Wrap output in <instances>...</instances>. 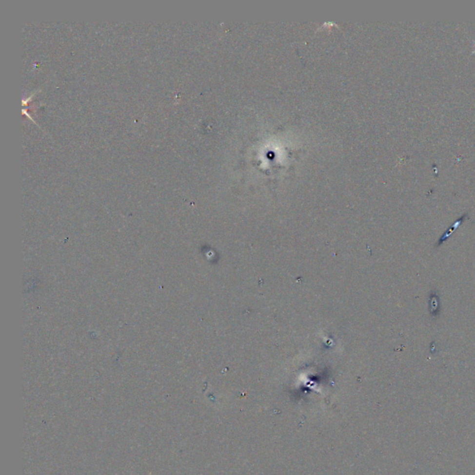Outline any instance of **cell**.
I'll list each match as a JSON object with an SVG mask.
<instances>
[{"label":"cell","instance_id":"cell-1","mask_svg":"<svg viewBox=\"0 0 475 475\" xmlns=\"http://www.w3.org/2000/svg\"><path fill=\"white\" fill-rule=\"evenodd\" d=\"M465 218L466 215L465 216H463L462 218H458L457 220H456V221L454 222V224H452V225H451V227L447 229V231H446V232L443 234V236H442V237L440 238V239L438 240L437 243H436V245H435V247H439V246H441V245H442V244H443L445 241H447V239L450 238V236H451V235H452V234H453V233L456 231V229L458 228V227H459V226H461V224H462V223L464 222V220H465Z\"/></svg>","mask_w":475,"mask_h":475},{"label":"cell","instance_id":"cell-2","mask_svg":"<svg viewBox=\"0 0 475 475\" xmlns=\"http://www.w3.org/2000/svg\"><path fill=\"white\" fill-rule=\"evenodd\" d=\"M430 314L432 317H436L440 313V302H439V296L435 292H431L430 295Z\"/></svg>","mask_w":475,"mask_h":475}]
</instances>
